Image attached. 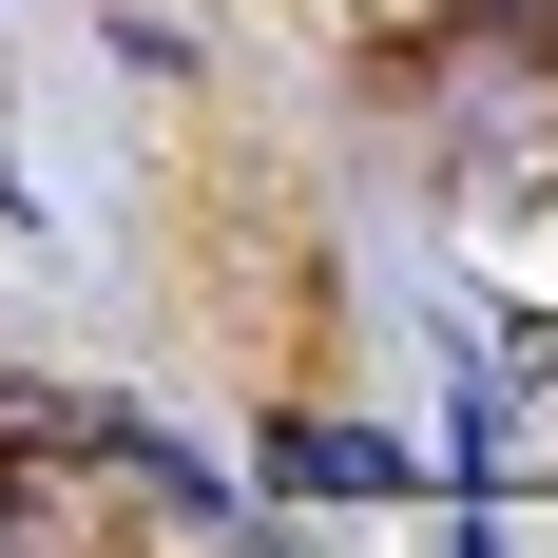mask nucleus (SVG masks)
<instances>
[{"mask_svg":"<svg viewBox=\"0 0 558 558\" xmlns=\"http://www.w3.org/2000/svg\"><path fill=\"white\" fill-rule=\"evenodd\" d=\"M501 20H558V0H501Z\"/></svg>","mask_w":558,"mask_h":558,"instance_id":"nucleus-1","label":"nucleus"}]
</instances>
